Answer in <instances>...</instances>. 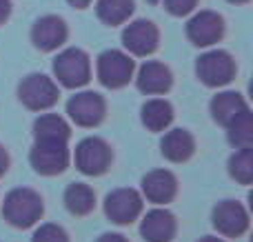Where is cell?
Returning a JSON list of instances; mask_svg holds the SVG:
<instances>
[{
  "instance_id": "6da1fadb",
  "label": "cell",
  "mask_w": 253,
  "mask_h": 242,
  "mask_svg": "<svg viewBox=\"0 0 253 242\" xmlns=\"http://www.w3.org/2000/svg\"><path fill=\"white\" fill-rule=\"evenodd\" d=\"M44 213V204L38 191L29 187H18L4 196L2 202V216L16 229H29L38 225Z\"/></svg>"
},
{
  "instance_id": "7a4b0ae2",
  "label": "cell",
  "mask_w": 253,
  "mask_h": 242,
  "mask_svg": "<svg viewBox=\"0 0 253 242\" xmlns=\"http://www.w3.org/2000/svg\"><path fill=\"white\" fill-rule=\"evenodd\" d=\"M53 76L67 89H80L91 80V60L87 51L78 47H69L60 51L53 60Z\"/></svg>"
},
{
  "instance_id": "3957f363",
  "label": "cell",
  "mask_w": 253,
  "mask_h": 242,
  "mask_svg": "<svg viewBox=\"0 0 253 242\" xmlns=\"http://www.w3.org/2000/svg\"><path fill=\"white\" fill-rule=\"evenodd\" d=\"M135 62L126 51L120 49H107L98 56L96 62V74L102 87L107 89H123L129 84V80L133 78Z\"/></svg>"
},
{
  "instance_id": "277c9868",
  "label": "cell",
  "mask_w": 253,
  "mask_h": 242,
  "mask_svg": "<svg viewBox=\"0 0 253 242\" xmlns=\"http://www.w3.org/2000/svg\"><path fill=\"white\" fill-rule=\"evenodd\" d=\"M58 98H60V89L44 74H29L18 84V100L29 111L51 109L58 102Z\"/></svg>"
},
{
  "instance_id": "5b68a950",
  "label": "cell",
  "mask_w": 253,
  "mask_h": 242,
  "mask_svg": "<svg viewBox=\"0 0 253 242\" xmlns=\"http://www.w3.org/2000/svg\"><path fill=\"white\" fill-rule=\"evenodd\" d=\"M196 76L207 87H224L236 78V60L224 49H209L196 60Z\"/></svg>"
},
{
  "instance_id": "8992f818",
  "label": "cell",
  "mask_w": 253,
  "mask_h": 242,
  "mask_svg": "<svg viewBox=\"0 0 253 242\" xmlns=\"http://www.w3.org/2000/svg\"><path fill=\"white\" fill-rule=\"evenodd\" d=\"M74 160L78 171H83L84 176H102V173L109 171L114 151H111L107 140H102L98 136H89L78 142Z\"/></svg>"
},
{
  "instance_id": "52a82bcc",
  "label": "cell",
  "mask_w": 253,
  "mask_h": 242,
  "mask_svg": "<svg viewBox=\"0 0 253 242\" xmlns=\"http://www.w3.org/2000/svg\"><path fill=\"white\" fill-rule=\"evenodd\" d=\"M29 160L40 176H58L69 167V147L62 140H36Z\"/></svg>"
},
{
  "instance_id": "ba28073f",
  "label": "cell",
  "mask_w": 253,
  "mask_h": 242,
  "mask_svg": "<svg viewBox=\"0 0 253 242\" xmlns=\"http://www.w3.org/2000/svg\"><path fill=\"white\" fill-rule=\"evenodd\" d=\"M67 114L78 127H98L107 116V102L96 91H78L67 100Z\"/></svg>"
},
{
  "instance_id": "9c48e42d",
  "label": "cell",
  "mask_w": 253,
  "mask_h": 242,
  "mask_svg": "<svg viewBox=\"0 0 253 242\" xmlns=\"http://www.w3.org/2000/svg\"><path fill=\"white\" fill-rule=\"evenodd\" d=\"M211 222L224 238H240L249 229V211L238 200H222L211 211Z\"/></svg>"
},
{
  "instance_id": "30bf717a",
  "label": "cell",
  "mask_w": 253,
  "mask_h": 242,
  "mask_svg": "<svg viewBox=\"0 0 253 242\" xmlns=\"http://www.w3.org/2000/svg\"><path fill=\"white\" fill-rule=\"evenodd\" d=\"M142 196L131 187H123V189L111 191L105 198V213L114 225H131L140 218L142 213Z\"/></svg>"
},
{
  "instance_id": "8fae6325",
  "label": "cell",
  "mask_w": 253,
  "mask_h": 242,
  "mask_svg": "<svg viewBox=\"0 0 253 242\" xmlns=\"http://www.w3.org/2000/svg\"><path fill=\"white\" fill-rule=\"evenodd\" d=\"M224 36V18L218 11L202 9L187 22V38L196 47H213Z\"/></svg>"
},
{
  "instance_id": "7c38bea8",
  "label": "cell",
  "mask_w": 253,
  "mask_h": 242,
  "mask_svg": "<svg viewBox=\"0 0 253 242\" xmlns=\"http://www.w3.org/2000/svg\"><path fill=\"white\" fill-rule=\"evenodd\" d=\"M123 44L129 56H151L160 44V31L151 20H133L123 29Z\"/></svg>"
},
{
  "instance_id": "4fadbf2b",
  "label": "cell",
  "mask_w": 253,
  "mask_h": 242,
  "mask_svg": "<svg viewBox=\"0 0 253 242\" xmlns=\"http://www.w3.org/2000/svg\"><path fill=\"white\" fill-rule=\"evenodd\" d=\"M67 22L60 16H42L31 27V42L40 51H56L67 42Z\"/></svg>"
},
{
  "instance_id": "5bb4252c",
  "label": "cell",
  "mask_w": 253,
  "mask_h": 242,
  "mask_svg": "<svg viewBox=\"0 0 253 242\" xmlns=\"http://www.w3.org/2000/svg\"><path fill=\"white\" fill-rule=\"evenodd\" d=\"M175 231H178L175 216L160 204L144 213L142 222H140V236L147 242H171Z\"/></svg>"
},
{
  "instance_id": "9a60e30c",
  "label": "cell",
  "mask_w": 253,
  "mask_h": 242,
  "mask_svg": "<svg viewBox=\"0 0 253 242\" xmlns=\"http://www.w3.org/2000/svg\"><path fill=\"white\" fill-rule=\"evenodd\" d=\"M135 87L147 96H162L173 87V74L165 62L158 60H147L138 69L135 76Z\"/></svg>"
},
{
  "instance_id": "2e32d148",
  "label": "cell",
  "mask_w": 253,
  "mask_h": 242,
  "mask_svg": "<svg viewBox=\"0 0 253 242\" xmlns=\"http://www.w3.org/2000/svg\"><path fill=\"white\" fill-rule=\"evenodd\" d=\"M178 194V180L169 169H153L142 178V196L153 204H169Z\"/></svg>"
},
{
  "instance_id": "e0dca14e",
  "label": "cell",
  "mask_w": 253,
  "mask_h": 242,
  "mask_svg": "<svg viewBox=\"0 0 253 242\" xmlns=\"http://www.w3.org/2000/svg\"><path fill=\"white\" fill-rule=\"evenodd\" d=\"M160 151L169 162H187L196 154V138L187 129H171L160 140Z\"/></svg>"
},
{
  "instance_id": "ac0fdd59",
  "label": "cell",
  "mask_w": 253,
  "mask_h": 242,
  "mask_svg": "<svg viewBox=\"0 0 253 242\" xmlns=\"http://www.w3.org/2000/svg\"><path fill=\"white\" fill-rule=\"evenodd\" d=\"M245 109H249L247 105L245 96L238 91H220L211 98L209 102V111H211V118L215 120L218 124L227 127L238 114H242Z\"/></svg>"
},
{
  "instance_id": "d6986e66",
  "label": "cell",
  "mask_w": 253,
  "mask_h": 242,
  "mask_svg": "<svg viewBox=\"0 0 253 242\" xmlns=\"http://www.w3.org/2000/svg\"><path fill=\"white\" fill-rule=\"evenodd\" d=\"M140 120L149 131H167L173 122V105L165 98H151L140 109Z\"/></svg>"
},
{
  "instance_id": "ffe728a7",
  "label": "cell",
  "mask_w": 253,
  "mask_h": 242,
  "mask_svg": "<svg viewBox=\"0 0 253 242\" xmlns=\"http://www.w3.org/2000/svg\"><path fill=\"white\" fill-rule=\"evenodd\" d=\"M34 138L36 140H62L69 142L71 138V127L67 120L58 114H44L36 118L34 122Z\"/></svg>"
},
{
  "instance_id": "44dd1931",
  "label": "cell",
  "mask_w": 253,
  "mask_h": 242,
  "mask_svg": "<svg viewBox=\"0 0 253 242\" xmlns=\"http://www.w3.org/2000/svg\"><path fill=\"white\" fill-rule=\"evenodd\" d=\"M65 207L69 209V213L74 216H87L96 207V194L89 185L84 182H74L67 187L65 191Z\"/></svg>"
},
{
  "instance_id": "7402d4cb",
  "label": "cell",
  "mask_w": 253,
  "mask_h": 242,
  "mask_svg": "<svg viewBox=\"0 0 253 242\" xmlns=\"http://www.w3.org/2000/svg\"><path fill=\"white\" fill-rule=\"evenodd\" d=\"M133 9H135L133 0H98L96 2L98 18L109 27L125 25V22L131 18Z\"/></svg>"
},
{
  "instance_id": "603a6c76",
  "label": "cell",
  "mask_w": 253,
  "mask_h": 242,
  "mask_svg": "<svg viewBox=\"0 0 253 242\" xmlns=\"http://www.w3.org/2000/svg\"><path fill=\"white\" fill-rule=\"evenodd\" d=\"M227 136L236 149H245V147L253 145V118L251 109H245L242 114H238L231 122L227 124Z\"/></svg>"
},
{
  "instance_id": "cb8c5ba5",
  "label": "cell",
  "mask_w": 253,
  "mask_h": 242,
  "mask_svg": "<svg viewBox=\"0 0 253 242\" xmlns=\"http://www.w3.org/2000/svg\"><path fill=\"white\" fill-rule=\"evenodd\" d=\"M229 173L240 185H251L253 182V149L251 147L238 149L229 158Z\"/></svg>"
},
{
  "instance_id": "d4e9b609",
  "label": "cell",
  "mask_w": 253,
  "mask_h": 242,
  "mask_svg": "<svg viewBox=\"0 0 253 242\" xmlns=\"http://www.w3.org/2000/svg\"><path fill=\"white\" fill-rule=\"evenodd\" d=\"M31 242H69V236H67V231L60 225L47 222V225H40L34 231Z\"/></svg>"
},
{
  "instance_id": "484cf974",
  "label": "cell",
  "mask_w": 253,
  "mask_h": 242,
  "mask_svg": "<svg viewBox=\"0 0 253 242\" xmlns=\"http://www.w3.org/2000/svg\"><path fill=\"white\" fill-rule=\"evenodd\" d=\"M198 7V0H165V9L171 13V16H189L193 13Z\"/></svg>"
},
{
  "instance_id": "4316f807",
  "label": "cell",
  "mask_w": 253,
  "mask_h": 242,
  "mask_svg": "<svg viewBox=\"0 0 253 242\" xmlns=\"http://www.w3.org/2000/svg\"><path fill=\"white\" fill-rule=\"evenodd\" d=\"M9 16H11V0H0V25H4Z\"/></svg>"
},
{
  "instance_id": "83f0119b",
  "label": "cell",
  "mask_w": 253,
  "mask_h": 242,
  "mask_svg": "<svg viewBox=\"0 0 253 242\" xmlns=\"http://www.w3.org/2000/svg\"><path fill=\"white\" fill-rule=\"evenodd\" d=\"M96 242H129L123 234H102Z\"/></svg>"
},
{
  "instance_id": "f1b7e54d",
  "label": "cell",
  "mask_w": 253,
  "mask_h": 242,
  "mask_svg": "<svg viewBox=\"0 0 253 242\" xmlns=\"http://www.w3.org/2000/svg\"><path fill=\"white\" fill-rule=\"evenodd\" d=\"M9 169V154L4 151V147L0 145V178L4 176V171Z\"/></svg>"
},
{
  "instance_id": "f546056e",
  "label": "cell",
  "mask_w": 253,
  "mask_h": 242,
  "mask_svg": "<svg viewBox=\"0 0 253 242\" xmlns=\"http://www.w3.org/2000/svg\"><path fill=\"white\" fill-rule=\"evenodd\" d=\"M67 2H69L71 7H76V9H87L89 4H91V0H67Z\"/></svg>"
},
{
  "instance_id": "4dcf8cb0",
  "label": "cell",
  "mask_w": 253,
  "mask_h": 242,
  "mask_svg": "<svg viewBox=\"0 0 253 242\" xmlns=\"http://www.w3.org/2000/svg\"><path fill=\"white\" fill-rule=\"evenodd\" d=\"M198 242H224L222 238H215V236H205V238H200Z\"/></svg>"
},
{
  "instance_id": "1f68e13d",
  "label": "cell",
  "mask_w": 253,
  "mask_h": 242,
  "mask_svg": "<svg viewBox=\"0 0 253 242\" xmlns=\"http://www.w3.org/2000/svg\"><path fill=\"white\" fill-rule=\"evenodd\" d=\"M227 2H231V4H247L249 0H227Z\"/></svg>"
},
{
  "instance_id": "d6a6232c",
  "label": "cell",
  "mask_w": 253,
  "mask_h": 242,
  "mask_svg": "<svg viewBox=\"0 0 253 242\" xmlns=\"http://www.w3.org/2000/svg\"><path fill=\"white\" fill-rule=\"evenodd\" d=\"M149 2H158V0H149Z\"/></svg>"
}]
</instances>
